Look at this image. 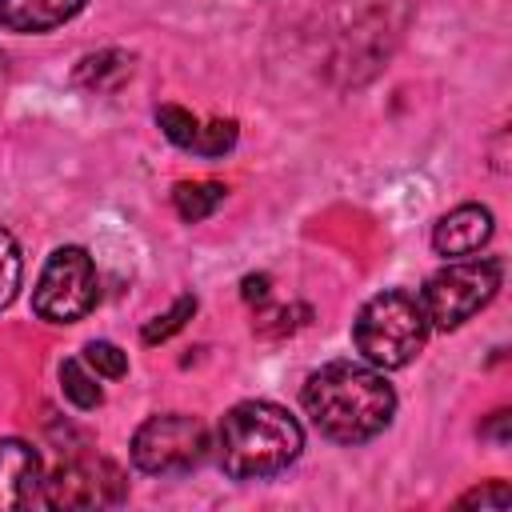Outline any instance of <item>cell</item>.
Wrapping results in <instances>:
<instances>
[{"label":"cell","mask_w":512,"mask_h":512,"mask_svg":"<svg viewBox=\"0 0 512 512\" xmlns=\"http://www.w3.org/2000/svg\"><path fill=\"white\" fill-rule=\"evenodd\" d=\"M300 400L316 432L336 444H364L380 436L396 416L392 384L376 368L352 360H332L316 368L304 380Z\"/></svg>","instance_id":"cell-1"},{"label":"cell","mask_w":512,"mask_h":512,"mask_svg":"<svg viewBox=\"0 0 512 512\" xmlns=\"http://www.w3.org/2000/svg\"><path fill=\"white\" fill-rule=\"evenodd\" d=\"M304 448L300 420L272 400H244L216 428V460L232 480H264L284 472Z\"/></svg>","instance_id":"cell-2"},{"label":"cell","mask_w":512,"mask_h":512,"mask_svg":"<svg viewBox=\"0 0 512 512\" xmlns=\"http://www.w3.org/2000/svg\"><path fill=\"white\" fill-rule=\"evenodd\" d=\"M352 340L372 368H408L428 340V316L420 308V296L404 288L372 296L352 324Z\"/></svg>","instance_id":"cell-3"},{"label":"cell","mask_w":512,"mask_h":512,"mask_svg":"<svg viewBox=\"0 0 512 512\" xmlns=\"http://www.w3.org/2000/svg\"><path fill=\"white\" fill-rule=\"evenodd\" d=\"M504 264L500 256H456L440 272H432L420 288V308L428 328H460L472 320L500 288Z\"/></svg>","instance_id":"cell-4"},{"label":"cell","mask_w":512,"mask_h":512,"mask_svg":"<svg viewBox=\"0 0 512 512\" xmlns=\"http://www.w3.org/2000/svg\"><path fill=\"white\" fill-rule=\"evenodd\" d=\"M212 448V436L200 416L188 412H164L136 428L132 436V464L148 476H180L204 464Z\"/></svg>","instance_id":"cell-5"},{"label":"cell","mask_w":512,"mask_h":512,"mask_svg":"<svg viewBox=\"0 0 512 512\" xmlns=\"http://www.w3.org/2000/svg\"><path fill=\"white\" fill-rule=\"evenodd\" d=\"M96 288L100 284H96L92 256L84 248H76V244H64L44 260L40 280L32 288V308L48 324H76L80 316L92 312Z\"/></svg>","instance_id":"cell-6"},{"label":"cell","mask_w":512,"mask_h":512,"mask_svg":"<svg viewBox=\"0 0 512 512\" xmlns=\"http://www.w3.org/2000/svg\"><path fill=\"white\" fill-rule=\"evenodd\" d=\"M116 500H124V480L108 460H68L40 484L48 508H104Z\"/></svg>","instance_id":"cell-7"},{"label":"cell","mask_w":512,"mask_h":512,"mask_svg":"<svg viewBox=\"0 0 512 512\" xmlns=\"http://www.w3.org/2000/svg\"><path fill=\"white\" fill-rule=\"evenodd\" d=\"M156 124L176 148L196 152V156H224L236 144V120H208L204 124L200 116H192L188 108H176V104H160Z\"/></svg>","instance_id":"cell-8"},{"label":"cell","mask_w":512,"mask_h":512,"mask_svg":"<svg viewBox=\"0 0 512 512\" xmlns=\"http://www.w3.org/2000/svg\"><path fill=\"white\" fill-rule=\"evenodd\" d=\"M40 456L28 440H0V512H16L40 500Z\"/></svg>","instance_id":"cell-9"},{"label":"cell","mask_w":512,"mask_h":512,"mask_svg":"<svg viewBox=\"0 0 512 512\" xmlns=\"http://www.w3.org/2000/svg\"><path fill=\"white\" fill-rule=\"evenodd\" d=\"M492 228H496L492 208H484V204H460V208H452V212H444L436 220L432 248L440 256H448V260L472 256V252H480L492 240Z\"/></svg>","instance_id":"cell-10"},{"label":"cell","mask_w":512,"mask_h":512,"mask_svg":"<svg viewBox=\"0 0 512 512\" xmlns=\"http://www.w3.org/2000/svg\"><path fill=\"white\" fill-rule=\"evenodd\" d=\"M88 0H0V28L4 32H52L84 12Z\"/></svg>","instance_id":"cell-11"},{"label":"cell","mask_w":512,"mask_h":512,"mask_svg":"<svg viewBox=\"0 0 512 512\" xmlns=\"http://www.w3.org/2000/svg\"><path fill=\"white\" fill-rule=\"evenodd\" d=\"M224 196H228V188L216 180H180L172 188V208L180 220L196 224V220H208L224 204Z\"/></svg>","instance_id":"cell-12"},{"label":"cell","mask_w":512,"mask_h":512,"mask_svg":"<svg viewBox=\"0 0 512 512\" xmlns=\"http://www.w3.org/2000/svg\"><path fill=\"white\" fill-rule=\"evenodd\" d=\"M124 76H132V56L124 52H96V56H84L80 68H76V84H88V88H112L120 84Z\"/></svg>","instance_id":"cell-13"},{"label":"cell","mask_w":512,"mask_h":512,"mask_svg":"<svg viewBox=\"0 0 512 512\" xmlns=\"http://www.w3.org/2000/svg\"><path fill=\"white\" fill-rule=\"evenodd\" d=\"M60 388H64V396L76 404V408H96L100 400H104V392H100V384H96V376L80 364V360H64L60 364Z\"/></svg>","instance_id":"cell-14"},{"label":"cell","mask_w":512,"mask_h":512,"mask_svg":"<svg viewBox=\"0 0 512 512\" xmlns=\"http://www.w3.org/2000/svg\"><path fill=\"white\" fill-rule=\"evenodd\" d=\"M84 364H88L96 376L120 380V376L128 372V352L116 348L112 340H88V344H84Z\"/></svg>","instance_id":"cell-15"},{"label":"cell","mask_w":512,"mask_h":512,"mask_svg":"<svg viewBox=\"0 0 512 512\" xmlns=\"http://www.w3.org/2000/svg\"><path fill=\"white\" fill-rule=\"evenodd\" d=\"M192 312H196V296H180L164 316H152L148 324H144V344H160V340H168L172 332H180L184 328V320H192Z\"/></svg>","instance_id":"cell-16"},{"label":"cell","mask_w":512,"mask_h":512,"mask_svg":"<svg viewBox=\"0 0 512 512\" xmlns=\"http://www.w3.org/2000/svg\"><path fill=\"white\" fill-rule=\"evenodd\" d=\"M20 272H24V264H20V248H16L12 232L0 228V308L12 304V296H16V288H20Z\"/></svg>","instance_id":"cell-17"},{"label":"cell","mask_w":512,"mask_h":512,"mask_svg":"<svg viewBox=\"0 0 512 512\" xmlns=\"http://www.w3.org/2000/svg\"><path fill=\"white\" fill-rule=\"evenodd\" d=\"M512 504V492L504 480H488L484 488H472L460 496V508H508Z\"/></svg>","instance_id":"cell-18"},{"label":"cell","mask_w":512,"mask_h":512,"mask_svg":"<svg viewBox=\"0 0 512 512\" xmlns=\"http://www.w3.org/2000/svg\"><path fill=\"white\" fill-rule=\"evenodd\" d=\"M0 72H4V52H0Z\"/></svg>","instance_id":"cell-19"}]
</instances>
